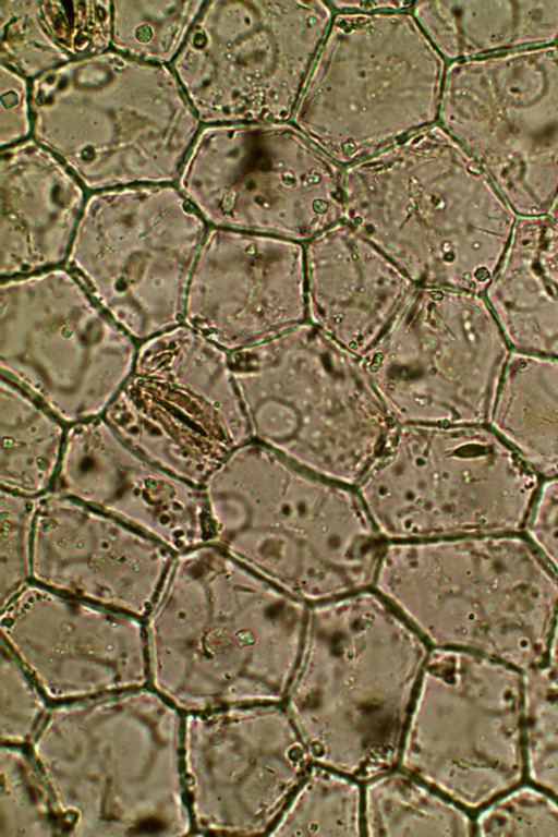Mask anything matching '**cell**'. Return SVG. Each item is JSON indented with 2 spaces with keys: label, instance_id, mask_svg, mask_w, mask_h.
Segmentation results:
<instances>
[{
  "label": "cell",
  "instance_id": "27",
  "mask_svg": "<svg viewBox=\"0 0 558 837\" xmlns=\"http://www.w3.org/2000/svg\"><path fill=\"white\" fill-rule=\"evenodd\" d=\"M411 12L448 64L558 44V0L421 1Z\"/></svg>",
  "mask_w": 558,
  "mask_h": 837
},
{
  "label": "cell",
  "instance_id": "36",
  "mask_svg": "<svg viewBox=\"0 0 558 837\" xmlns=\"http://www.w3.org/2000/svg\"><path fill=\"white\" fill-rule=\"evenodd\" d=\"M39 8L48 31L72 60L111 49L112 1L40 0Z\"/></svg>",
  "mask_w": 558,
  "mask_h": 837
},
{
  "label": "cell",
  "instance_id": "19",
  "mask_svg": "<svg viewBox=\"0 0 558 837\" xmlns=\"http://www.w3.org/2000/svg\"><path fill=\"white\" fill-rule=\"evenodd\" d=\"M279 704L184 713L183 773L194 829L269 834L312 764Z\"/></svg>",
  "mask_w": 558,
  "mask_h": 837
},
{
  "label": "cell",
  "instance_id": "7",
  "mask_svg": "<svg viewBox=\"0 0 558 837\" xmlns=\"http://www.w3.org/2000/svg\"><path fill=\"white\" fill-rule=\"evenodd\" d=\"M33 135L88 193L177 183L202 126L172 68L113 49L31 82Z\"/></svg>",
  "mask_w": 558,
  "mask_h": 837
},
{
  "label": "cell",
  "instance_id": "40",
  "mask_svg": "<svg viewBox=\"0 0 558 837\" xmlns=\"http://www.w3.org/2000/svg\"><path fill=\"white\" fill-rule=\"evenodd\" d=\"M33 135L31 81L0 63V147Z\"/></svg>",
  "mask_w": 558,
  "mask_h": 837
},
{
  "label": "cell",
  "instance_id": "25",
  "mask_svg": "<svg viewBox=\"0 0 558 837\" xmlns=\"http://www.w3.org/2000/svg\"><path fill=\"white\" fill-rule=\"evenodd\" d=\"M88 192L31 137L0 154L1 280L62 267Z\"/></svg>",
  "mask_w": 558,
  "mask_h": 837
},
{
  "label": "cell",
  "instance_id": "13",
  "mask_svg": "<svg viewBox=\"0 0 558 837\" xmlns=\"http://www.w3.org/2000/svg\"><path fill=\"white\" fill-rule=\"evenodd\" d=\"M511 349L484 295L416 286L363 356L397 425H489Z\"/></svg>",
  "mask_w": 558,
  "mask_h": 837
},
{
  "label": "cell",
  "instance_id": "4",
  "mask_svg": "<svg viewBox=\"0 0 558 837\" xmlns=\"http://www.w3.org/2000/svg\"><path fill=\"white\" fill-rule=\"evenodd\" d=\"M517 218L438 123L343 168V220L417 286L484 295Z\"/></svg>",
  "mask_w": 558,
  "mask_h": 837
},
{
  "label": "cell",
  "instance_id": "33",
  "mask_svg": "<svg viewBox=\"0 0 558 837\" xmlns=\"http://www.w3.org/2000/svg\"><path fill=\"white\" fill-rule=\"evenodd\" d=\"M28 745H1L0 837L64 835Z\"/></svg>",
  "mask_w": 558,
  "mask_h": 837
},
{
  "label": "cell",
  "instance_id": "42",
  "mask_svg": "<svg viewBox=\"0 0 558 837\" xmlns=\"http://www.w3.org/2000/svg\"><path fill=\"white\" fill-rule=\"evenodd\" d=\"M333 12H384V11H411L414 2L395 0H367V1H329Z\"/></svg>",
  "mask_w": 558,
  "mask_h": 837
},
{
  "label": "cell",
  "instance_id": "31",
  "mask_svg": "<svg viewBox=\"0 0 558 837\" xmlns=\"http://www.w3.org/2000/svg\"><path fill=\"white\" fill-rule=\"evenodd\" d=\"M359 781L331 767L312 763L269 835H363V786Z\"/></svg>",
  "mask_w": 558,
  "mask_h": 837
},
{
  "label": "cell",
  "instance_id": "12",
  "mask_svg": "<svg viewBox=\"0 0 558 837\" xmlns=\"http://www.w3.org/2000/svg\"><path fill=\"white\" fill-rule=\"evenodd\" d=\"M399 766L468 809L513 788L525 766L522 671L471 651L433 647Z\"/></svg>",
  "mask_w": 558,
  "mask_h": 837
},
{
  "label": "cell",
  "instance_id": "3",
  "mask_svg": "<svg viewBox=\"0 0 558 837\" xmlns=\"http://www.w3.org/2000/svg\"><path fill=\"white\" fill-rule=\"evenodd\" d=\"M183 720L150 686L50 706L28 749L63 834H191Z\"/></svg>",
  "mask_w": 558,
  "mask_h": 837
},
{
  "label": "cell",
  "instance_id": "29",
  "mask_svg": "<svg viewBox=\"0 0 558 837\" xmlns=\"http://www.w3.org/2000/svg\"><path fill=\"white\" fill-rule=\"evenodd\" d=\"M68 425L15 381H0V486L40 498L53 488Z\"/></svg>",
  "mask_w": 558,
  "mask_h": 837
},
{
  "label": "cell",
  "instance_id": "20",
  "mask_svg": "<svg viewBox=\"0 0 558 837\" xmlns=\"http://www.w3.org/2000/svg\"><path fill=\"white\" fill-rule=\"evenodd\" d=\"M1 609V640L46 698L149 686L145 620L31 582Z\"/></svg>",
  "mask_w": 558,
  "mask_h": 837
},
{
  "label": "cell",
  "instance_id": "6",
  "mask_svg": "<svg viewBox=\"0 0 558 837\" xmlns=\"http://www.w3.org/2000/svg\"><path fill=\"white\" fill-rule=\"evenodd\" d=\"M373 587L433 647L471 651L522 672L548 653L558 578L521 537L386 542Z\"/></svg>",
  "mask_w": 558,
  "mask_h": 837
},
{
  "label": "cell",
  "instance_id": "44",
  "mask_svg": "<svg viewBox=\"0 0 558 837\" xmlns=\"http://www.w3.org/2000/svg\"><path fill=\"white\" fill-rule=\"evenodd\" d=\"M548 216L558 222V192L554 201V204L548 213Z\"/></svg>",
  "mask_w": 558,
  "mask_h": 837
},
{
  "label": "cell",
  "instance_id": "14",
  "mask_svg": "<svg viewBox=\"0 0 558 837\" xmlns=\"http://www.w3.org/2000/svg\"><path fill=\"white\" fill-rule=\"evenodd\" d=\"M177 185L209 227L306 243L343 220V168L291 121L202 124Z\"/></svg>",
  "mask_w": 558,
  "mask_h": 837
},
{
  "label": "cell",
  "instance_id": "11",
  "mask_svg": "<svg viewBox=\"0 0 558 837\" xmlns=\"http://www.w3.org/2000/svg\"><path fill=\"white\" fill-rule=\"evenodd\" d=\"M208 229L177 183L88 193L64 266L141 343L183 324Z\"/></svg>",
  "mask_w": 558,
  "mask_h": 837
},
{
  "label": "cell",
  "instance_id": "37",
  "mask_svg": "<svg viewBox=\"0 0 558 837\" xmlns=\"http://www.w3.org/2000/svg\"><path fill=\"white\" fill-rule=\"evenodd\" d=\"M39 499L1 489L0 608L32 582L33 537Z\"/></svg>",
  "mask_w": 558,
  "mask_h": 837
},
{
  "label": "cell",
  "instance_id": "17",
  "mask_svg": "<svg viewBox=\"0 0 558 837\" xmlns=\"http://www.w3.org/2000/svg\"><path fill=\"white\" fill-rule=\"evenodd\" d=\"M102 417L135 451L199 487L252 440L230 352L184 323L138 343Z\"/></svg>",
  "mask_w": 558,
  "mask_h": 837
},
{
  "label": "cell",
  "instance_id": "39",
  "mask_svg": "<svg viewBox=\"0 0 558 837\" xmlns=\"http://www.w3.org/2000/svg\"><path fill=\"white\" fill-rule=\"evenodd\" d=\"M475 829L481 836H558V803L535 788L521 787L489 804Z\"/></svg>",
  "mask_w": 558,
  "mask_h": 837
},
{
  "label": "cell",
  "instance_id": "22",
  "mask_svg": "<svg viewBox=\"0 0 558 837\" xmlns=\"http://www.w3.org/2000/svg\"><path fill=\"white\" fill-rule=\"evenodd\" d=\"M175 553L150 535L72 497H40L32 582L142 619Z\"/></svg>",
  "mask_w": 558,
  "mask_h": 837
},
{
  "label": "cell",
  "instance_id": "2",
  "mask_svg": "<svg viewBox=\"0 0 558 837\" xmlns=\"http://www.w3.org/2000/svg\"><path fill=\"white\" fill-rule=\"evenodd\" d=\"M429 651L374 587L311 604L284 707L312 763L360 781L397 767Z\"/></svg>",
  "mask_w": 558,
  "mask_h": 837
},
{
  "label": "cell",
  "instance_id": "15",
  "mask_svg": "<svg viewBox=\"0 0 558 837\" xmlns=\"http://www.w3.org/2000/svg\"><path fill=\"white\" fill-rule=\"evenodd\" d=\"M332 15L324 1H206L170 65L201 123L291 121Z\"/></svg>",
  "mask_w": 558,
  "mask_h": 837
},
{
  "label": "cell",
  "instance_id": "35",
  "mask_svg": "<svg viewBox=\"0 0 558 837\" xmlns=\"http://www.w3.org/2000/svg\"><path fill=\"white\" fill-rule=\"evenodd\" d=\"M72 58L48 31L38 0H0V63L33 81Z\"/></svg>",
  "mask_w": 558,
  "mask_h": 837
},
{
  "label": "cell",
  "instance_id": "28",
  "mask_svg": "<svg viewBox=\"0 0 558 837\" xmlns=\"http://www.w3.org/2000/svg\"><path fill=\"white\" fill-rule=\"evenodd\" d=\"M490 425L534 472L558 477V359L511 351Z\"/></svg>",
  "mask_w": 558,
  "mask_h": 837
},
{
  "label": "cell",
  "instance_id": "21",
  "mask_svg": "<svg viewBox=\"0 0 558 837\" xmlns=\"http://www.w3.org/2000/svg\"><path fill=\"white\" fill-rule=\"evenodd\" d=\"M305 322L303 242L209 227L189 280L184 324L233 352Z\"/></svg>",
  "mask_w": 558,
  "mask_h": 837
},
{
  "label": "cell",
  "instance_id": "34",
  "mask_svg": "<svg viewBox=\"0 0 558 837\" xmlns=\"http://www.w3.org/2000/svg\"><path fill=\"white\" fill-rule=\"evenodd\" d=\"M525 765L530 779L558 797V668L522 672Z\"/></svg>",
  "mask_w": 558,
  "mask_h": 837
},
{
  "label": "cell",
  "instance_id": "5",
  "mask_svg": "<svg viewBox=\"0 0 558 837\" xmlns=\"http://www.w3.org/2000/svg\"><path fill=\"white\" fill-rule=\"evenodd\" d=\"M211 543L315 604L371 589L385 542L356 488L251 440L202 486Z\"/></svg>",
  "mask_w": 558,
  "mask_h": 837
},
{
  "label": "cell",
  "instance_id": "1",
  "mask_svg": "<svg viewBox=\"0 0 558 837\" xmlns=\"http://www.w3.org/2000/svg\"><path fill=\"white\" fill-rule=\"evenodd\" d=\"M308 607L213 543L178 553L144 619L149 686L183 713L281 703Z\"/></svg>",
  "mask_w": 558,
  "mask_h": 837
},
{
  "label": "cell",
  "instance_id": "18",
  "mask_svg": "<svg viewBox=\"0 0 558 837\" xmlns=\"http://www.w3.org/2000/svg\"><path fill=\"white\" fill-rule=\"evenodd\" d=\"M518 217L558 192V44L449 63L438 122Z\"/></svg>",
  "mask_w": 558,
  "mask_h": 837
},
{
  "label": "cell",
  "instance_id": "41",
  "mask_svg": "<svg viewBox=\"0 0 558 837\" xmlns=\"http://www.w3.org/2000/svg\"><path fill=\"white\" fill-rule=\"evenodd\" d=\"M526 530L558 574V477L542 485L527 519Z\"/></svg>",
  "mask_w": 558,
  "mask_h": 837
},
{
  "label": "cell",
  "instance_id": "10",
  "mask_svg": "<svg viewBox=\"0 0 558 837\" xmlns=\"http://www.w3.org/2000/svg\"><path fill=\"white\" fill-rule=\"evenodd\" d=\"M537 487L488 425L396 424L355 488L386 543L518 532Z\"/></svg>",
  "mask_w": 558,
  "mask_h": 837
},
{
  "label": "cell",
  "instance_id": "43",
  "mask_svg": "<svg viewBox=\"0 0 558 837\" xmlns=\"http://www.w3.org/2000/svg\"><path fill=\"white\" fill-rule=\"evenodd\" d=\"M547 655L550 664L558 668V610L554 621Z\"/></svg>",
  "mask_w": 558,
  "mask_h": 837
},
{
  "label": "cell",
  "instance_id": "30",
  "mask_svg": "<svg viewBox=\"0 0 558 837\" xmlns=\"http://www.w3.org/2000/svg\"><path fill=\"white\" fill-rule=\"evenodd\" d=\"M367 836H470L475 824L461 805L401 768L364 781Z\"/></svg>",
  "mask_w": 558,
  "mask_h": 837
},
{
  "label": "cell",
  "instance_id": "38",
  "mask_svg": "<svg viewBox=\"0 0 558 837\" xmlns=\"http://www.w3.org/2000/svg\"><path fill=\"white\" fill-rule=\"evenodd\" d=\"M0 688L1 743L28 745L50 708L49 700L2 640Z\"/></svg>",
  "mask_w": 558,
  "mask_h": 837
},
{
  "label": "cell",
  "instance_id": "24",
  "mask_svg": "<svg viewBox=\"0 0 558 837\" xmlns=\"http://www.w3.org/2000/svg\"><path fill=\"white\" fill-rule=\"evenodd\" d=\"M307 322L364 356L417 286L342 220L305 244Z\"/></svg>",
  "mask_w": 558,
  "mask_h": 837
},
{
  "label": "cell",
  "instance_id": "26",
  "mask_svg": "<svg viewBox=\"0 0 558 837\" xmlns=\"http://www.w3.org/2000/svg\"><path fill=\"white\" fill-rule=\"evenodd\" d=\"M484 298L511 351L558 359V222L518 217Z\"/></svg>",
  "mask_w": 558,
  "mask_h": 837
},
{
  "label": "cell",
  "instance_id": "16",
  "mask_svg": "<svg viewBox=\"0 0 558 837\" xmlns=\"http://www.w3.org/2000/svg\"><path fill=\"white\" fill-rule=\"evenodd\" d=\"M137 348L65 266L1 280L2 375L68 426L104 415Z\"/></svg>",
  "mask_w": 558,
  "mask_h": 837
},
{
  "label": "cell",
  "instance_id": "32",
  "mask_svg": "<svg viewBox=\"0 0 558 837\" xmlns=\"http://www.w3.org/2000/svg\"><path fill=\"white\" fill-rule=\"evenodd\" d=\"M205 3L203 0L112 1L111 49L140 61L171 65Z\"/></svg>",
  "mask_w": 558,
  "mask_h": 837
},
{
  "label": "cell",
  "instance_id": "8",
  "mask_svg": "<svg viewBox=\"0 0 558 837\" xmlns=\"http://www.w3.org/2000/svg\"><path fill=\"white\" fill-rule=\"evenodd\" d=\"M252 440L356 487L396 425L362 356L308 322L230 352Z\"/></svg>",
  "mask_w": 558,
  "mask_h": 837
},
{
  "label": "cell",
  "instance_id": "23",
  "mask_svg": "<svg viewBox=\"0 0 558 837\" xmlns=\"http://www.w3.org/2000/svg\"><path fill=\"white\" fill-rule=\"evenodd\" d=\"M51 492L95 507L175 554L211 543L202 487L143 457L102 416L68 427Z\"/></svg>",
  "mask_w": 558,
  "mask_h": 837
},
{
  "label": "cell",
  "instance_id": "9",
  "mask_svg": "<svg viewBox=\"0 0 558 837\" xmlns=\"http://www.w3.org/2000/svg\"><path fill=\"white\" fill-rule=\"evenodd\" d=\"M447 66L411 11L333 12L291 122L345 168L436 124Z\"/></svg>",
  "mask_w": 558,
  "mask_h": 837
}]
</instances>
